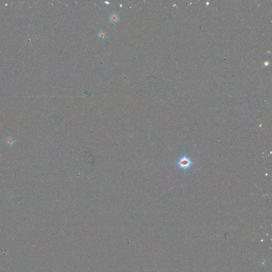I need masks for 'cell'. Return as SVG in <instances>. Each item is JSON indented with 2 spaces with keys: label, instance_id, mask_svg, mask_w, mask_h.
Listing matches in <instances>:
<instances>
[{
  "label": "cell",
  "instance_id": "cell-2",
  "mask_svg": "<svg viewBox=\"0 0 272 272\" xmlns=\"http://www.w3.org/2000/svg\"><path fill=\"white\" fill-rule=\"evenodd\" d=\"M16 139L12 136H8L4 139V144L6 147H12L16 144Z\"/></svg>",
  "mask_w": 272,
  "mask_h": 272
},
{
  "label": "cell",
  "instance_id": "cell-1",
  "mask_svg": "<svg viewBox=\"0 0 272 272\" xmlns=\"http://www.w3.org/2000/svg\"><path fill=\"white\" fill-rule=\"evenodd\" d=\"M178 164H179L180 167L181 168L186 169H188L190 166L191 161L188 158H182V159L180 160Z\"/></svg>",
  "mask_w": 272,
  "mask_h": 272
},
{
  "label": "cell",
  "instance_id": "cell-3",
  "mask_svg": "<svg viewBox=\"0 0 272 272\" xmlns=\"http://www.w3.org/2000/svg\"><path fill=\"white\" fill-rule=\"evenodd\" d=\"M120 20V17L118 13H112L109 17V20L110 22L113 24H117Z\"/></svg>",
  "mask_w": 272,
  "mask_h": 272
},
{
  "label": "cell",
  "instance_id": "cell-4",
  "mask_svg": "<svg viewBox=\"0 0 272 272\" xmlns=\"http://www.w3.org/2000/svg\"><path fill=\"white\" fill-rule=\"evenodd\" d=\"M97 38L101 41H104L107 37V33L104 31H101L97 34Z\"/></svg>",
  "mask_w": 272,
  "mask_h": 272
}]
</instances>
